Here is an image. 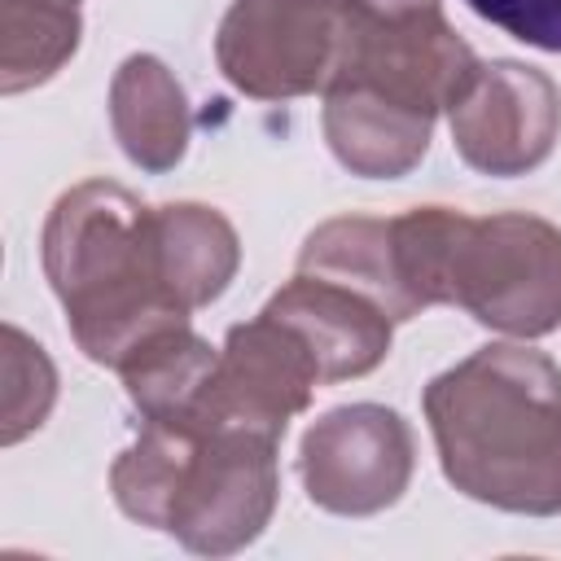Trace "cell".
I'll use <instances>...</instances> for the list:
<instances>
[{
  "label": "cell",
  "instance_id": "cell-1",
  "mask_svg": "<svg viewBox=\"0 0 561 561\" xmlns=\"http://www.w3.org/2000/svg\"><path fill=\"white\" fill-rule=\"evenodd\" d=\"M425 421L443 473L504 513H561V368L495 342L425 386Z\"/></svg>",
  "mask_w": 561,
  "mask_h": 561
},
{
  "label": "cell",
  "instance_id": "cell-2",
  "mask_svg": "<svg viewBox=\"0 0 561 561\" xmlns=\"http://www.w3.org/2000/svg\"><path fill=\"white\" fill-rule=\"evenodd\" d=\"M44 276L92 364L123 359L162 329L188 324L158 259L153 206L114 180H83L57 197L44 224Z\"/></svg>",
  "mask_w": 561,
  "mask_h": 561
},
{
  "label": "cell",
  "instance_id": "cell-3",
  "mask_svg": "<svg viewBox=\"0 0 561 561\" xmlns=\"http://www.w3.org/2000/svg\"><path fill=\"white\" fill-rule=\"evenodd\" d=\"M394 254L421 311L456 302L513 337L561 329V228L539 215L473 219L451 206H416L394 215Z\"/></svg>",
  "mask_w": 561,
  "mask_h": 561
},
{
  "label": "cell",
  "instance_id": "cell-4",
  "mask_svg": "<svg viewBox=\"0 0 561 561\" xmlns=\"http://www.w3.org/2000/svg\"><path fill=\"white\" fill-rule=\"evenodd\" d=\"M478 66L473 48L447 26L438 0H342L329 88H351L434 123L460 101Z\"/></svg>",
  "mask_w": 561,
  "mask_h": 561
},
{
  "label": "cell",
  "instance_id": "cell-5",
  "mask_svg": "<svg viewBox=\"0 0 561 561\" xmlns=\"http://www.w3.org/2000/svg\"><path fill=\"white\" fill-rule=\"evenodd\" d=\"M276 443L280 438L241 425H180L162 530L206 557L254 543L280 491Z\"/></svg>",
  "mask_w": 561,
  "mask_h": 561
},
{
  "label": "cell",
  "instance_id": "cell-6",
  "mask_svg": "<svg viewBox=\"0 0 561 561\" xmlns=\"http://www.w3.org/2000/svg\"><path fill=\"white\" fill-rule=\"evenodd\" d=\"M342 0H232L215 57L224 79L254 101L324 92L337 61Z\"/></svg>",
  "mask_w": 561,
  "mask_h": 561
},
{
  "label": "cell",
  "instance_id": "cell-7",
  "mask_svg": "<svg viewBox=\"0 0 561 561\" xmlns=\"http://www.w3.org/2000/svg\"><path fill=\"white\" fill-rule=\"evenodd\" d=\"M416 447L412 430L394 408L346 403L324 412L298 447V473L324 513L373 517L390 508L412 482Z\"/></svg>",
  "mask_w": 561,
  "mask_h": 561
},
{
  "label": "cell",
  "instance_id": "cell-8",
  "mask_svg": "<svg viewBox=\"0 0 561 561\" xmlns=\"http://www.w3.org/2000/svg\"><path fill=\"white\" fill-rule=\"evenodd\" d=\"M316 386L324 381L307 342L263 307L254 320L228 329L197 425H241L280 438L285 425L311 403Z\"/></svg>",
  "mask_w": 561,
  "mask_h": 561
},
{
  "label": "cell",
  "instance_id": "cell-9",
  "mask_svg": "<svg viewBox=\"0 0 561 561\" xmlns=\"http://www.w3.org/2000/svg\"><path fill=\"white\" fill-rule=\"evenodd\" d=\"M456 153L482 175L535 171L561 136V92L526 61H486L447 110Z\"/></svg>",
  "mask_w": 561,
  "mask_h": 561
},
{
  "label": "cell",
  "instance_id": "cell-10",
  "mask_svg": "<svg viewBox=\"0 0 561 561\" xmlns=\"http://www.w3.org/2000/svg\"><path fill=\"white\" fill-rule=\"evenodd\" d=\"M267 311L285 320L311 351L320 381H346L373 373L390 355V316L364 294L298 272L267 298Z\"/></svg>",
  "mask_w": 561,
  "mask_h": 561
},
{
  "label": "cell",
  "instance_id": "cell-11",
  "mask_svg": "<svg viewBox=\"0 0 561 561\" xmlns=\"http://www.w3.org/2000/svg\"><path fill=\"white\" fill-rule=\"evenodd\" d=\"M110 123H114V140L140 171H171L184 158L193 131L184 88L149 53H131L114 70Z\"/></svg>",
  "mask_w": 561,
  "mask_h": 561
},
{
  "label": "cell",
  "instance_id": "cell-12",
  "mask_svg": "<svg viewBox=\"0 0 561 561\" xmlns=\"http://www.w3.org/2000/svg\"><path fill=\"white\" fill-rule=\"evenodd\" d=\"M298 272L346 285L377 302L394 324L412 320L421 307L412 302L403 276H399V254H394V219H373V215H342L320 224L298 254Z\"/></svg>",
  "mask_w": 561,
  "mask_h": 561
},
{
  "label": "cell",
  "instance_id": "cell-13",
  "mask_svg": "<svg viewBox=\"0 0 561 561\" xmlns=\"http://www.w3.org/2000/svg\"><path fill=\"white\" fill-rule=\"evenodd\" d=\"M430 131H434L430 118L403 114L364 92H351V88L324 92V140L333 158L364 180L408 175L425 158Z\"/></svg>",
  "mask_w": 561,
  "mask_h": 561
},
{
  "label": "cell",
  "instance_id": "cell-14",
  "mask_svg": "<svg viewBox=\"0 0 561 561\" xmlns=\"http://www.w3.org/2000/svg\"><path fill=\"white\" fill-rule=\"evenodd\" d=\"M153 232H158L162 276L188 311L215 302L237 276L241 245L232 224L215 206H202V202L153 206Z\"/></svg>",
  "mask_w": 561,
  "mask_h": 561
},
{
  "label": "cell",
  "instance_id": "cell-15",
  "mask_svg": "<svg viewBox=\"0 0 561 561\" xmlns=\"http://www.w3.org/2000/svg\"><path fill=\"white\" fill-rule=\"evenodd\" d=\"M219 351H210L206 337H197L188 324L162 329L145 346H136L118 377L127 386V399L136 403L140 421H180L197 425V408L206 394V381L215 373Z\"/></svg>",
  "mask_w": 561,
  "mask_h": 561
},
{
  "label": "cell",
  "instance_id": "cell-16",
  "mask_svg": "<svg viewBox=\"0 0 561 561\" xmlns=\"http://www.w3.org/2000/svg\"><path fill=\"white\" fill-rule=\"evenodd\" d=\"M79 35L75 0H0V88L13 96L53 79L75 57Z\"/></svg>",
  "mask_w": 561,
  "mask_h": 561
},
{
  "label": "cell",
  "instance_id": "cell-17",
  "mask_svg": "<svg viewBox=\"0 0 561 561\" xmlns=\"http://www.w3.org/2000/svg\"><path fill=\"white\" fill-rule=\"evenodd\" d=\"M57 399V373L39 342H31L18 324H4V425L0 438L13 447L31 430L44 425Z\"/></svg>",
  "mask_w": 561,
  "mask_h": 561
},
{
  "label": "cell",
  "instance_id": "cell-18",
  "mask_svg": "<svg viewBox=\"0 0 561 561\" xmlns=\"http://www.w3.org/2000/svg\"><path fill=\"white\" fill-rule=\"evenodd\" d=\"M478 18L508 31L513 39L561 53V0H465Z\"/></svg>",
  "mask_w": 561,
  "mask_h": 561
}]
</instances>
